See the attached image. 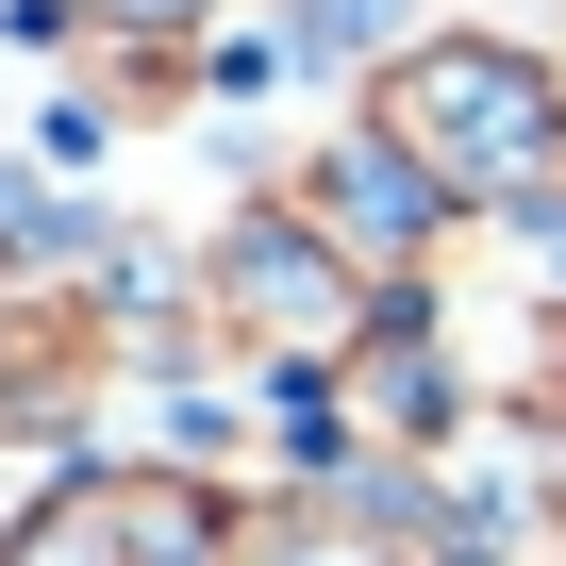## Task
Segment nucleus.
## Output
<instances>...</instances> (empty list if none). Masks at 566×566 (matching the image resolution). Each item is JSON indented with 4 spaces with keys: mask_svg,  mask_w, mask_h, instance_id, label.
Returning <instances> with one entry per match:
<instances>
[{
    "mask_svg": "<svg viewBox=\"0 0 566 566\" xmlns=\"http://www.w3.org/2000/svg\"><path fill=\"white\" fill-rule=\"evenodd\" d=\"M384 134L433 167V200H450V184H467V200H516V184L566 150V117H549V84H533L516 51H417Z\"/></svg>",
    "mask_w": 566,
    "mask_h": 566,
    "instance_id": "1",
    "label": "nucleus"
},
{
    "mask_svg": "<svg viewBox=\"0 0 566 566\" xmlns=\"http://www.w3.org/2000/svg\"><path fill=\"white\" fill-rule=\"evenodd\" d=\"M301 34L317 51H367V34H400V0H301Z\"/></svg>",
    "mask_w": 566,
    "mask_h": 566,
    "instance_id": "3",
    "label": "nucleus"
},
{
    "mask_svg": "<svg viewBox=\"0 0 566 566\" xmlns=\"http://www.w3.org/2000/svg\"><path fill=\"white\" fill-rule=\"evenodd\" d=\"M34 566H200V500H167V483H117V500L51 516V533H34Z\"/></svg>",
    "mask_w": 566,
    "mask_h": 566,
    "instance_id": "2",
    "label": "nucleus"
}]
</instances>
